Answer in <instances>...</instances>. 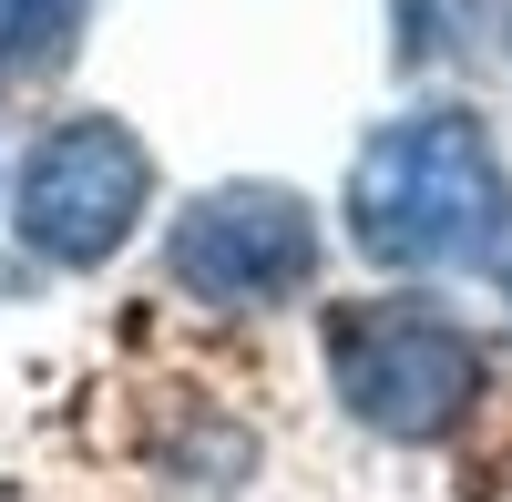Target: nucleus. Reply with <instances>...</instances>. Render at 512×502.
I'll return each instance as SVG.
<instances>
[{
    "label": "nucleus",
    "mask_w": 512,
    "mask_h": 502,
    "mask_svg": "<svg viewBox=\"0 0 512 502\" xmlns=\"http://www.w3.org/2000/svg\"><path fill=\"white\" fill-rule=\"evenodd\" d=\"M349 246L379 277H492L512 308V164L472 103H410L349 154Z\"/></svg>",
    "instance_id": "obj_1"
},
{
    "label": "nucleus",
    "mask_w": 512,
    "mask_h": 502,
    "mask_svg": "<svg viewBox=\"0 0 512 502\" xmlns=\"http://www.w3.org/2000/svg\"><path fill=\"white\" fill-rule=\"evenodd\" d=\"M328 390L338 410L369 431V441H400V451H431L482 410L492 390V349L472 318H451L431 298H338L328 308Z\"/></svg>",
    "instance_id": "obj_2"
},
{
    "label": "nucleus",
    "mask_w": 512,
    "mask_h": 502,
    "mask_svg": "<svg viewBox=\"0 0 512 502\" xmlns=\"http://www.w3.org/2000/svg\"><path fill=\"white\" fill-rule=\"evenodd\" d=\"M154 144L123 113H62L41 123L31 154L11 164V236L41 267H113L134 226L154 216Z\"/></svg>",
    "instance_id": "obj_3"
},
{
    "label": "nucleus",
    "mask_w": 512,
    "mask_h": 502,
    "mask_svg": "<svg viewBox=\"0 0 512 502\" xmlns=\"http://www.w3.org/2000/svg\"><path fill=\"white\" fill-rule=\"evenodd\" d=\"M328 267V216L297 185L277 175H236V185H205L175 205L164 226V277L185 287L195 308L216 318H267V308H297Z\"/></svg>",
    "instance_id": "obj_4"
},
{
    "label": "nucleus",
    "mask_w": 512,
    "mask_h": 502,
    "mask_svg": "<svg viewBox=\"0 0 512 502\" xmlns=\"http://www.w3.org/2000/svg\"><path fill=\"white\" fill-rule=\"evenodd\" d=\"M93 0H0V82H41L82 52Z\"/></svg>",
    "instance_id": "obj_5"
},
{
    "label": "nucleus",
    "mask_w": 512,
    "mask_h": 502,
    "mask_svg": "<svg viewBox=\"0 0 512 502\" xmlns=\"http://www.w3.org/2000/svg\"><path fill=\"white\" fill-rule=\"evenodd\" d=\"M482 62L512 72V0H492V41H482Z\"/></svg>",
    "instance_id": "obj_6"
}]
</instances>
